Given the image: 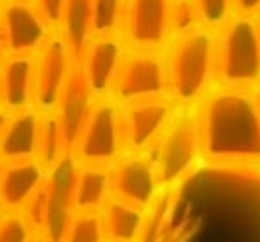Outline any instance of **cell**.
Returning <instances> with one entry per match:
<instances>
[{
	"mask_svg": "<svg viewBox=\"0 0 260 242\" xmlns=\"http://www.w3.org/2000/svg\"><path fill=\"white\" fill-rule=\"evenodd\" d=\"M68 155H70V145L59 112L57 111L41 112L36 160L48 173H52Z\"/></svg>",
	"mask_w": 260,
	"mask_h": 242,
	"instance_id": "19",
	"label": "cell"
},
{
	"mask_svg": "<svg viewBox=\"0 0 260 242\" xmlns=\"http://www.w3.org/2000/svg\"><path fill=\"white\" fill-rule=\"evenodd\" d=\"M166 96H170V87L164 50L128 48L112 89V98L119 105H125Z\"/></svg>",
	"mask_w": 260,
	"mask_h": 242,
	"instance_id": "6",
	"label": "cell"
},
{
	"mask_svg": "<svg viewBox=\"0 0 260 242\" xmlns=\"http://www.w3.org/2000/svg\"><path fill=\"white\" fill-rule=\"evenodd\" d=\"M125 152L121 105L112 96L93 100L70 148L73 162L112 166Z\"/></svg>",
	"mask_w": 260,
	"mask_h": 242,
	"instance_id": "3",
	"label": "cell"
},
{
	"mask_svg": "<svg viewBox=\"0 0 260 242\" xmlns=\"http://www.w3.org/2000/svg\"><path fill=\"white\" fill-rule=\"evenodd\" d=\"M0 167H2V159H0Z\"/></svg>",
	"mask_w": 260,
	"mask_h": 242,
	"instance_id": "36",
	"label": "cell"
},
{
	"mask_svg": "<svg viewBox=\"0 0 260 242\" xmlns=\"http://www.w3.org/2000/svg\"><path fill=\"white\" fill-rule=\"evenodd\" d=\"M93 100L94 98L91 96V93L86 87V82H84L80 66L77 64L75 68H73L70 82H68V86H66L64 94H62V98H61V103H59V107H57L61 121H62V125H64L70 148H72L77 130H79L80 123H82L84 118H86Z\"/></svg>",
	"mask_w": 260,
	"mask_h": 242,
	"instance_id": "18",
	"label": "cell"
},
{
	"mask_svg": "<svg viewBox=\"0 0 260 242\" xmlns=\"http://www.w3.org/2000/svg\"><path fill=\"white\" fill-rule=\"evenodd\" d=\"M198 11L200 23L207 29L224 25L234 8V0H192Z\"/></svg>",
	"mask_w": 260,
	"mask_h": 242,
	"instance_id": "26",
	"label": "cell"
},
{
	"mask_svg": "<svg viewBox=\"0 0 260 242\" xmlns=\"http://www.w3.org/2000/svg\"><path fill=\"white\" fill-rule=\"evenodd\" d=\"M34 228L22 210H4L0 216V242H32Z\"/></svg>",
	"mask_w": 260,
	"mask_h": 242,
	"instance_id": "24",
	"label": "cell"
},
{
	"mask_svg": "<svg viewBox=\"0 0 260 242\" xmlns=\"http://www.w3.org/2000/svg\"><path fill=\"white\" fill-rule=\"evenodd\" d=\"M41 112L36 107L13 112L8 128L0 135V159L2 162L11 160H30L38 155Z\"/></svg>",
	"mask_w": 260,
	"mask_h": 242,
	"instance_id": "16",
	"label": "cell"
},
{
	"mask_svg": "<svg viewBox=\"0 0 260 242\" xmlns=\"http://www.w3.org/2000/svg\"><path fill=\"white\" fill-rule=\"evenodd\" d=\"M59 30L72 48L75 64H79L91 40V0H68Z\"/></svg>",
	"mask_w": 260,
	"mask_h": 242,
	"instance_id": "20",
	"label": "cell"
},
{
	"mask_svg": "<svg viewBox=\"0 0 260 242\" xmlns=\"http://www.w3.org/2000/svg\"><path fill=\"white\" fill-rule=\"evenodd\" d=\"M217 77L226 87H244L260 79V29L248 16L224 27L217 43Z\"/></svg>",
	"mask_w": 260,
	"mask_h": 242,
	"instance_id": "5",
	"label": "cell"
},
{
	"mask_svg": "<svg viewBox=\"0 0 260 242\" xmlns=\"http://www.w3.org/2000/svg\"><path fill=\"white\" fill-rule=\"evenodd\" d=\"M23 2H34V0H23Z\"/></svg>",
	"mask_w": 260,
	"mask_h": 242,
	"instance_id": "34",
	"label": "cell"
},
{
	"mask_svg": "<svg viewBox=\"0 0 260 242\" xmlns=\"http://www.w3.org/2000/svg\"><path fill=\"white\" fill-rule=\"evenodd\" d=\"M202 150L214 162L260 159V105L242 87L210 94L198 111Z\"/></svg>",
	"mask_w": 260,
	"mask_h": 242,
	"instance_id": "1",
	"label": "cell"
},
{
	"mask_svg": "<svg viewBox=\"0 0 260 242\" xmlns=\"http://www.w3.org/2000/svg\"><path fill=\"white\" fill-rule=\"evenodd\" d=\"M114 196L150 210L160 191L159 171L152 152H125L112 164Z\"/></svg>",
	"mask_w": 260,
	"mask_h": 242,
	"instance_id": "10",
	"label": "cell"
},
{
	"mask_svg": "<svg viewBox=\"0 0 260 242\" xmlns=\"http://www.w3.org/2000/svg\"><path fill=\"white\" fill-rule=\"evenodd\" d=\"M0 109H2V100H0Z\"/></svg>",
	"mask_w": 260,
	"mask_h": 242,
	"instance_id": "35",
	"label": "cell"
},
{
	"mask_svg": "<svg viewBox=\"0 0 260 242\" xmlns=\"http://www.w3.org/2000/svg\"><path fill=\"white\" fill-rule=\"evenodd\" d=\"M170 25H171V38L182 36V34L202 25L198 18V11H196V6L192 0H173L171 2Z\"/></svg>",
	"mask_w": 260,
	"mask_h": 242,
	"instance_id": "25",
	"label": "cell"
},
{
	"mask_svg": "<svg viewBox=\"0 0 260 242\" xmlns=\"http://www.w3.org/2000/svg\"><path fill=\"white\" fill-rule=\"evenodd\" d=\"M22 214L27 217L30 226L36 233H48L52 217V205H50V180H45V184L29 198V201L23 205ZM50 235V233H48Z\"/></svg>",
	"mask_w": 260,
	"mask_h": 242,
	"instance_id": "23",
	"label": "cell"
},
{
	"mask_svg": "<svg viewBox=\"0 0 260 242\" xmlns=\"http://www.w3.org/2000/svg\"><path fill=\"white\" fill-rule=\"evenodd\" d=\"M164 57L171 100L180 107L202 101L217 75V41L212 29L200 25L171 38Z\"/></svg>",
	"mask_w": 260,
	"mask_h": 242,
	"instance_id": "2",
	"label": "cell"
},
{
	"mask_svg": "<svg viewBox=\"0 0 260 242\" xmlns=\"http://www.w3.org/2000/svg\"><path fill=\"white\" fill-rule=\"evenodd\" d=\"M57 242H107L100 212H73L68 216Z\"/></svg>",
	"mask_w": 260,
	"mask_h": 242,
	"instance_id": "21",
	"label": "cell"
},
{
	"mask_svg": "<svg viewBox=\"0 0 260 242\" xmlns=\"http://www.w3.org/2000/svg\"><path fill=\"white\" fill-rule=\"evenodd\" d=\"M126 50L128 47L121 34L91 38L86 45L79 66L87 91L94 100L112 96Z\"/></svg>",
	"mask_w": 260,
	"mask_h": 242,
	"instance_id": "12",
	"label": "cell"
},
{
	"mask_svg": "<svg viewBox=\"0 0 260 242\" xmlns=\"http://www.w3.org/2000/svg\"><path fill=\"white\" fill-rule=\"evenodd\" d=\"M126 0H91V38L121 34Z\"/></svg>",
	"mask_w": 260,
	"mask_h": 242,
	"instance_id": "22",
	"label": "cell"
},
{
	"mask_svg": "<svg viewBox=\"0 0 260 242\" xmlns=\"http://www.w3.org/2000/svg\"><path fill=\"white\" fill-rule=\"evenodd\" d=\"M180 105L170 96L121 105L126 152H150L166 132Z\"/></svg>",
	"mask_w": 260,
	"mask_h": 242,
	"instance_id": "8",
	"label": "cell"
},
{
	"mask_svg": "<svg viewBox=\"0 0 260 242\" xmlns=\"http://www.w3.org/2000/svg\"><path fill=\"white\" fill-rule=\"evenodd\" d=\"M173 0H126L121 36L128 48L164 50L171 40Z\"/></svg>",
	"mask_w": 260,
	"mask_h": 242,
	"instance_id": "9",
	"label": "cell"
},
{
	"mask_svg": "<svg viewBox=\"0 0 260 242\" xmlns=\"http://www.w3.org/2000/svg\"><path fill=\"white\" fill-rule=\"evenodd\" d=\"M48 171L38 162L11 160L0 167V206L2 210H22L29 198L45 184Z\"/></svg>",
	"mask_w": 260,
	"mask_h": 242,
	"instance_id": "13",
	"label": "cell"
},
{
	"mask_svg": "<svg viewBox=\"0 0 260 242\" xmlns=\"http://www.w3.org/2000/svg\"><path fill=\"white\" fill-rule=\"evenodd\" d=\"M187 109H178L170 127L150 150L162 189H173L191 177L203 155L198 112Z\"/></svg>",
	"mask_w": 260,
	"mask_h": 242,
	"instance_id": "4",
	"label": "cell"
},
{
	"mask_svg": "<svg viewBox=\"0 0 260 242\" xmlns=\"http://www.w3.org/2000/svg\"><path fill=\"white\" fill-rule=\"evenodd\" d=\"M2 109L18 112L34 105V55H8L0 64Z\"/></svg>",
	"mask_w": 260,
	"mask_h": 242,
	"instance_id": "15",
	"label": "cell"
},
{
	"mask_svg": "<svg viewBox=\"0 0 260 242\" xmlns=\"http://www.w3.org/2000/svg\"><path fill=\"white\" fill-rule=\"evenodd\" d=\"M13 112L6 111V109H0V135L4 134V130L8 128L9 125V119H11Z\"/></svg>",
	"mask_w": 260,
	"mask_h": 242,
	"instance_id": "29",
	"label": "cell"
},
{
	"mask_svg": "<svg viewBox=\"0 0 260 242\" xmlns=\"http://www.w3.org/2000/svg\"><path fill=\"white\" fill-rule=\"evenodd\" d=\"M8 57V50H6V41H4V32H2V25H0V64L2 61Z\"/></svg>",
	"mask_w": 260,
	"mask_h": 242,
	"instance_id": "30",
	"label": "cell"
},
{
	"mask_svg": "<svg viewBox=\"0 0 260 242\" xmlns=\"http://www.w3.org/2000/svg\"><path fill=\"white\" fill-rule=\"evenodd\" d=\"M112 196V166L75 164L72 180V214L100 212Z\"/></svg>",
	"mask_w": 260,
	"mask_h": 242,
	"instance_id": "14",
	"label": "cell"
},
{
	"mask_svg": "<svg viewBox=\"0 0 260 242\" xmlns=\"http://www.w3.org/2000/svg\"><path fill=\"white\" fill-rule=\"evenodd\" d=\"M0 25L8 55H36L55 30L34 2L23 0H6L0 6Z\"/></svg>",
	"mask_w": 260,
	"mask_h": 242,
	"instance_id": "11",
	"label": "cell"
},
{
	"mask_svg": "<svg viewBox=\"0 0 260 242\" xmlns=\"http://www.w3.org/2000/svg\"><path fill=\"white\" fill-rule=\"evenodd\" d=\"M75 66L68 41L55 29L34 55V107L38 111H57Z\"/></svg>",
	"mask_w": 260,
	"mask_h": 242,
	"instance_id": "7",
	"label": "cell"
},
{
	"mask_svg": "<svg viewBox=\"0 0 260 242\" xmlns=\"http://www.w3.org/2000/svg\"><path fill=\"white\" fill-rule=\"evenodd\" d=\"M4 2H6V0H0V6H2V4H4Z\"/></svg>",
	"mask_w": 260,
	"mask_h": 242,
	"instance_id": "33",
	"label": "cell"
},
{
	"mask_svg": "<svg viewBox=\"0 0 260 242\" xmlns=\"http://www.w3.org/2000/svg\"><path fill=\"white\" fill-rule=\"evenodd\" d=\"M32 242H54V238L48 233H36L32 238Z\"/></svg>",
	"mask_w": 260,
	"mask_h": 242,
	"instance_id": "31",
	"label": "cell"
},
{
	"mask_svg": "<svg viewBox=\"0 0 260 242\" xmlns=\"http://www.w3.org/2000/svg\"><path fill=\"white\" fill-rule=\"evenodd\" d=\"M34 4L40 9L43 18L48 22V25L52 29H59L68 0H34Z\"/></svg>",
	"mask_w": 260,
	"mask_h": 242,
	"instance_id": "27",
	"label": "cell"
},
{
	"mask_svg": "<svg viewBox=\"0 0 260 242\" xmlns=\"http://www.w3.org/2000/svg\"><path fill=\"white\" fill-rule=\"evenodd\" d=\"M107 242H139L148 219V210L112 196L100 210Z\"/></svg>",
	"mask_w": 260,
	"mask_h": 242,
	"instance_id": "17",
	"label": "cell"
},
{
	"mask_svg": "<svg viewBox=\"0 0 260 242\" xmlns=\"http://www.w3.org/2000/svg\"><path fill=\"white\" fill-rule=\"evenodd\" d=\"M2 212H4V210H2V206H0V216H2Z\"/></svg>",
	"mask_w": 260,
	"mask_h": 242,
	"instance_id": "32",
	"label": "cell"
},
{
	"mask_svg": "<svg viewBox=\"0 0 260 242\" xmlns=\"http://www.w3.org/2000/svg\"><path fill=\"white\" fill-rule=\"evenodd\" d=\"M234 8L242 15H249L260 8V0H234Z\"/></svg>",
	"mask_w": 260,
	"mask_h": 242,
	"instance_id": "28",
	"label": "cell"
}]
</instances>
